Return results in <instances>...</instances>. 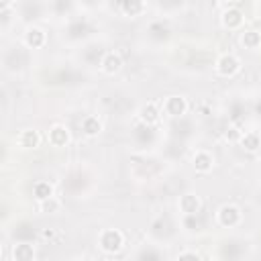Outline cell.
Masks as SVG:
<instances>
[{
  "instance_id": "9c48e42d",
  "label": "cell",
  "mask_w": 261,
  "mask_h": 261,
  "mask_svg": "<svg viewBox=\"0 0 261 261\" xmlns=\"http://www.w3.org/2000/svg\"><path fill=\"white\" fill-rule=\"evenodd\" d=\"M243 20H245V16H243V12H241L239 8H228V10H224L222 16H220L222 27L228 29V31L241 29V27H243Z\"/></svg>"
},
{
  "instance_id": "8fae6325",
  "label": "cell",
  "mask_w": 261,
  "mask_h": 261,
  "mask_svg": "<svg viewBox=\"0 0 261 261\" xmlns=\"http://www.w3.org/2000/svg\"><path fill=\"white\" fill-rule=\"evenodd\" d=\"M159 114L161 112H159V108L153 102H147L145 106L139 108V120L145 122V124H151V126L159 122Z\"/></svg>"
},
{
  "instance_id": "ffe728a7",
  "label": "cell",
  "mask_w": 261,
  "mask_h": 261,
  "mask_svg": "<svg viewBox=\"0 0 261 261\" xmlns=\"http://www.w3.org/2000/svg\"><path fill=\"white\" fill-rule=\"evenodd\" d=\"M135 137L141 141V143H151L153 139H155V130H153V126L151 124H145V122H141V124H137L135 126Z\"/></svg>"
},
{
  "instance_id": "4316f807",
  "label": "cell",
  "mask_w": 261,
  "mask_h": 261,
  "mask_svg": "<svg viewBox=\"0 0 261 261\" xmlns=\"http://www.w3.org/2000/svg\"><path fill=\"white\" fill-rule=\"evenodd\" d=\"M177 257H179V259H198L200 255H198L196 251H184V253H179Z\"/></svg>"
},
{
  "instance_id": "3957f363",
  "label": "cell",
  "mask_w": 261,
  "mask_h": 261,
  "mask_svg": "<svg viewBox=\"0 0 261 261\" xmlns=\"http://www.w3.org/2000/svg\"><path fill=\"white\" fill-rule=\"evenodd\" d=\"M163 112L169 118H181L188 112V100L184 96H167L163 100Z\"/></svg>"
},
{
  "instance_id": "603a6c76",
  "label": "cell",
  "mask_w": 261,
  "mask_h": 261,
  "mask_svg": "<svg viewBox=\"0 0 261 261\" xmlns=\"http://www.w3.org/2000/svg\"><path fill=\"white\" fill-rule=\"evenodd\" d=\"M59 208H61V202H59L55 196H49L47 200H43V202H41V210H43V212H47V214H49V212H57Z\"/></svg>"
},
{
  "instance_id": "7402d4cb",
  "label": "cell",
  "mask_w": 261,
  "mask_h": 261,
  "mask_svg": "<svg viewBox=\"0 0 261 261\" xmlns=\"http://www.w3.org/2000/svg\"><path fill=\"white\" fill-rule=\"evenodd\" d=\"M181 224L190 230V232H198L202 228V220H200V212L198 214H184Z\"/></svg>"
},
{
  "instance_id": "52a82bcc",
  "label": "cell",
  "mask_w": 261,
  "mask_h": 261,
  "mask_svg": "<svg viewBox=\"0 0 261 261\" xmlns=\"http://www.w3.org/2000/svg\"><path fill=\"white\" fill-rule=\"evenodd\" d=\"M47 141L53 147H65L69 143V128L65 124H53L47 133Z\"/></svg>"
},
{
  "instance_id": "277c9868",
  "label": "cell",
  "mask_w": 261,
  "mask_h": 261,
  "mask_svg": "<svg viewBox=\"0 0 261 261\" xmlns=\"http://www.w3.org/2000/svg\"><path fill=\"white\" fill-rule=\"evenodd\" d=\"M239 69H241V61H239V57L232 55V53H224V55L216 61V71H218V75H222V77H232Z\"/></svg>"
},
{
  "instance_id": "30bf717a",
  "label": "cell",
  "mask_w": 261,
  "mask_h": 261,
  "mask_svg": "<svg viewBox=\"0 0 261 261\" xmlns=\"http://www.w3.org/2000/svg\"><path fill=\"white\" fill-rule=\"evenodd\" d=\"M179 210L181 214H198L202 210V200L198 194H184L179 198Z\"/></svg>"
},
{
  "instance_id": "7c38bea8",
  "label": "cell",
  "mask_w": 261,
  "mask_h": 261,
  "mask_svg": "<svg viewBox=\"0 0 261 261\" xmlns=\"http://www.w3.org/2000/svg\"><path fill=\"white\" fill-rule=\"evenodd\" d=\"M18 145L22 149H37L41 145V135L35 128H27L18 135Z\"/></svg>"
},
{
  "instance_id": "6da1fadb",
  "label": "cell",
  "mask_w": 261,
  "mask_h": 261,
  "mask_svg": "<svg viewBox=\"0 0 261 261\" xmlns=\"http://www.w3.org/2000/svg\"><path fill=\"white\" fill-rule=\"evenodd\" d=\"M98 243H100V249L104 253H118L124 245V234L118 228H106L100 232Z\"/></svg>"
},
{
  "instance_id": "8992f818",
  "label": "cell",
  "mask_w": 261,
  "mask_h": 261,
  "mask_svg": "<svg viewBox=\"0 0 261 261\" xmlns=\"http://www.w3.org/2000/svg\"><path fill=\"white\" fill-rule=\"evenodd\" d=\"M122 67V57L116 53V51H108L102 55V61H100V69L106 73V75H114L118 73Z\"/></svg>"
},
{
  "instance_id": "5b68a950",
  "label": "cell",
  "mask_w": 261,
  "mask_h": 261,
  "mask_svg": "<svg viewBox=\"0 0 261 261\" xmlns=\"http://www.w3.org/2000/svg\"><path fill=\"white\" fill-rule=\"evenodd\" d=\"M22 41H24V45H27L29 49H41V47L47 43V33H45L43 29H39V27H29V29L24 31Z\"/></svg>"
},
{
  "instance_id": "83f0119b",
  "label": "cell",
  "mask_w": 261,
  "mask_h": 261,
  "mask_svg": "<svg viewBox=\"0 0 261 261\" xmlns=\"http://www.w3.org/2000/svg\"><path fill=\"white\" fill-rule=\"evenodd\" d=\"M0 4H2V8H10L12 6V0H0Z\"/></svg>"
},
{
  "instance_id": "d4e9b609",
  "label": "cell",
  "mask_w": 261,
  "mask_h": 261,
  "mask_svg": "<svg viewBox=\"0 0 261 261\" xmlns=\"http://www.w3.org/2000/svg\"><path fill=\"white\" fill-rule=\"evenodd\" d=\"M241 135H243V130H239L237 126H232V128L226 130V139H228V141H239Z\"/></svg>"
},
{
  "instance_id": "f1b7e54d",
  "label": "cell",
  "mask_w": 261,
  "mask_h": 261,
  "mask_svg": "<svg viewBox=\"0 0 261 261\" xmlns=\"http://www.w3.org/2000/svg\"><path fill=\"white\" fill-rule=\"evenodd\" d=\"M226 4H234V2H239V0H224Z\"/></svg>"
},
{
  "instance_id": "2e32d148",
  "label": "cell",
  "mask_w": 261,
  "mask_h": 261,
  "mask_svg": "<svg viewBox=\"0 0 261 261\" xmlns=\"http://www.w3.org/2000/svg\"><path fill=\"white\" fill-rule=\"evenodd\" d=\"M80 128H82V133L86 135V137H96L100 130H102V122L98 120V116H86L82 122H80Z\"/></svg>"
},
{
  "instance_id": "7a4b0ae2",
  "label": "cell",
  "mask_w": 261,
  "mask_h": 261,
  "mask_svg": "<svg viewBox=\"0 0 261 261\" xmlns=\"http://www.w3.org/2000/svg\"><path fill=\"white\" fill-rule=\"evenodd\" d=\"M216 220H218L220 226L232 228V226H237V224L243 220V212H241V208L234 206V204H222V206L218 208V212H216Z\"/></svg>"
},
{
  "instance_id": "e0dca14e",
  "label": "cell",
  "mask_w": 261,
  "mask_h": 261,
  "mask_svg": "<svg viewBox=\"0 0 261 261\" xmlns=\"http://www.w3.org/2000/svg\"><path fill=\"white\" fill-rule=\"evenodd\" d=\"M35 257V247L31 243H18L12 247V259L16 261H31Z\"/></svg>"
},
{
  "instance_id": "ac0fdd59",
  "label": "cell",
  "mask_w": 261,
  "mask_h": 261,
  "mask_svg": "<svg viewBox=\"0 0 261 261\" xmlns=\"http://www.w3.org/2000/svg\"><path fill=\"white\" fill-rule=\"evenodd\" d=\"M147 33H149L151 39H155V41H163V39L169 35V27H167L163 20H155V22L149 24Z\"/></svg>"
},
{
  "instance_id": "44dd1931",
  "label": "cell",
  "mask_w": 261,
  "mask_h": 261,
  "mask_svg": "<svg viewBox=\"0 0 261 261\" xmlns=\"http://www.w3.org/2000/svg\"><path fill=\"white\" fill-rule=\"evenodd\" d=\"M33 194H35V198H37L39 202H43V200H47L49 196H53V186H51L49 181H37L35 188H33Z\"/></svg>"
},
{
  "instance_id": "d6986e66",
  "label": "cell",
  "mask_w": 261,
  "mask_h": 261,
  "mask_svg": "<svg viewBox=\"0 0 261 261\" xmlns=\"http://www.w3.org/2000/svg\"><path fill=\"white\" fill-rule=\"evenodd\" d=\"M88 31H90V27H88L86 20H75L67 27V37L69 39H82V37L88 35Z\"/></svg>"
},
{
  "instance_id": "cb8c5ba5",
  "label": "cell",
  "mask_w": 261,
  "mask_h": 261,
  "mask_svg": "<svg viewBox=\"0 0 261 261\" xmlns=\"http://www.w3.org/2000/svg\"><path fill=\"white\" fill-rule=\"evenodd\" d=\"M51 6H53V10L57 14H63L71 6V0H51Z\"/></svg>"
},
{
  "instance_id": "ba28073f",
  "label": "cell",
  "mask_w": 261,
  "mask_h": 261,
  "mask_svg": "<svg viewBox=\"0 0 261 261\" xmlns=\"http://www.w3.org/2000/svg\"><path fill=\"white\" fill-rule=\"evenodd\" d=\"M192 167H194L198 173H208V171H212V167H214V157H212V153H208V151H204V149L196 151L194 157H192Z\"/></svg>"
},
{
  "instance_id": "5bb4252c",
  "label": "cell",
  "mask_w": 261,
  "mask_h": 261,
  "mask_svg": "<svg viewBox=\"0 0 261 261\" xmlns=\"http://www.w3.org/2000/svg\"><path fill=\"white\" fill-rule=\"evenodd\" d=\"M239 41H241V45H243L245 49L255 51V49H259V47H261V33H259V31H253V29L243 31Z\"/></svg>"
},
{
  "instance_id": "484cf974",
  "label": "cell",
  "mask_w": 261,
  "mask_h": 261,
  "mask_svg": "<svg viewBox=\"0 0 261 261\" xmlns=\"http://www.w3.org/2000/svg\"><path fill=\"white\" fill-rule=\"evenodd\" d=\"M137 257H141V259H159L161 255H159V253H155V251H141Z\"/></svg>"
},
{
  "instance_id": "4fadbf2b",
  "label": "cell",
  "mask_w": 261,
  "mask_h": 261,
  "mask_svg": "<svg viewBox=\"0 0 261 261\" xmlns=\"http://www.w3.org/2000/svg\"><path fill=\"white\" fill-rule=\"evenodd\" d=\"M145 0H120V10L130 16V18H137L145 12Z\"/></svg>"
},
{
  "instance_id": "9a60e30c",
  "label": "cell",
  "mask_w": 261,
  "mask_h": 261,
  "mask_svg": "<svg viewBox=\"0 0 261 261\" xmlns=\"http://www.w3.org/2000/svg\"><path fill=\"white\" fill-rule=\"evenodd\" d=\"M239 145L245 149V151H257L259 147H261V137H259V133H255V130H249V133H243L241 135V139H239Z\"/></svg>"
}]
</instances>
